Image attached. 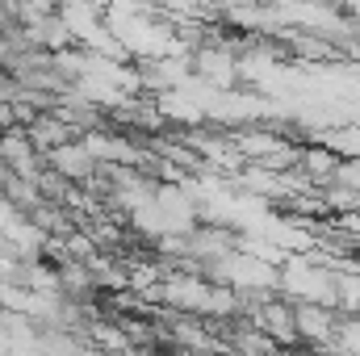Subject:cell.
<instances>
[{
  "mask_svg": "<svg viewBox=\"0 0 360 356\" xmlns=\"http://www.w3.org/2000/svg\"><path fill=\"white\" fill-rule=\"evenodd\" d=\"M46 160H51V172H55V177L72 180V184H89V180L96 177V155H92L80 139H72V143L46 151Z\"/></svg>",
  "mask_w": 360,
  "mask_h": 356,
  "instance_id": "1",
  "label": "cell"
}]
</instances>
